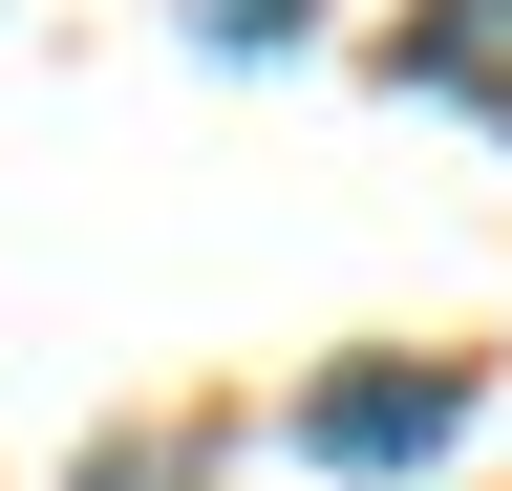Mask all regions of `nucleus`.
Returning <instances> with one entry per match:
<instances>
[{"label": "nucleus", "mask_w": 512, "mask_h": 491, "mask_svg": "<svg viewBox=\"0 0 512 491\" xmlns=\"http://www.w3.org/2000/svg\"><path fill=\"white\" fill-rule=\"evenodd\" d=\"M192 22H214V43H256V65H278V43H299V0H192Z\"/></svg>", "instance_id": "obj_3"}, {"label": "nucleus", "mask_w": 512, "mask_h": 491, "mask_svg": "<svg viewBox=\"0 0 512 491\" xmlns=\"http://www.w3.org/2000/svg\"><path fill=\"white\" fill-rule=\"evenodd\" d=\"M448 427H470V363H342V385L299 406V449L320 470H427Z\"/></svg>", "instance_id": "obj_1"}, {"label": "nucleus", "mask_w": 512, "mask_h": 491, "mask_svg": "<svg viewBox=\"0 0 512 491\" xmlns=\"http://www.w3.org/2000/svg\"><path fill=\"white\" fill-rule=\"evenodd\" d=\"M86 491H192V449H171V427H150V449H107Z\"/></svg>", "instance_id": "obj_4"}, {"label": "nucleus", "mask_w": 512, "mask_h": 491, "mask_svg": "<svg viewBox=\"0 0 512 491\" xmlns=\"http://www.w3.org/2000/svg\"><path fill=\"white\" fill-rule=\"evenodd\" d=\"M406 86H448V107L512 129V0H427V22H406Z\"/></svg>", "instance_id": "obj_2"}]
</instances>
